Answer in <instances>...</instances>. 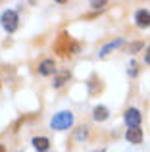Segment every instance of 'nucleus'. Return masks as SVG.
Listing matches in <instances>:
<instances>
[{
  "mask_svg": "<svg viewBox=\"0 0 150 152\" xmlns=\"http://www.w3.org/2000/svg\"><path fill=\"white\" fill-rule=\"evenodd\" d=\"M71 123H73V114L71 112H58V114L50 119V127H52V129H58V131L69 129Z\"/></svg>",
  "mask_w": 150,
  "mask_h": 152,
  "instance_id": "2",
  "label": "nucleus"
},
{
  "mask_svg": "<svg viewBox=\"0 0 150 152\" xmlns=\"http://www.w3.org/2000/svg\"><path fill=\"white\" fill-rule=\"evenodd\" d=\"M106 2H92V8H104Z\"/></svg>",
  "mask_w": 150,
  "mask_h": 152,
  "instance_id": "16",
  "label": "nucleus"
},
{
  "mask_svg": "<svg viewBox=\"0 0 150 152\" xmlns=\"http://www.w3.org/2000/svg\"><path fill=\"white\" fill-rule=\"evenodd\" d=\"M143 48V42H135V45H131V48H129V52H131V54H135L137 50H141Z\"/></svg>",
  "mask_w": 150,
  "mask_h": 152,
  "instance_id": "13",
  "label": "nucleus"
},
{
  "mask_svg": "<svg viewBox=\"0 0 150 152\" xmlns=\"http://www.w3.org/2000/svg\"><path fill=\"white\" fill-rule=\"evenodd\" d=\"M144 62H146V64H150V46H148L146 50H144Z\"/></svg>",
  "mask_w": 150,
  "mask_h": 152,
  "instance_id": "14",
  "label": "nucleus"
},
{
  "mask_svg": "<svg viewBox=\"0 0 150 152\" xmlns=\"http://www.w3.org/2000/svg\"><path fill=\"white\" fill-rule=\"evenodd\" d=\"M94 152H104V150H102V148H100V150H94Z\"/></svg>",
  "mask_w": 150,
  "mask_h": 152,
  "instance_id": "18",
  "label": "nucleus"
},
{
  "mask_svg": "<svg viewBox=\"0 0 150 152\" xmlns=\"http://www.w3.org/2000/svg\"><path fill=\"white\" fill-rule=\"evenodd\" d=\"M33 146L39 152H46V150H48V146H50V141L46 137H35L33 139Z\"/></svg>",
  "mask_w": 150,
  "mask_h": 152,
  "instance_id": "9",
  "label": "nucleus"
},
{
  "mask_svg": "<svg viewBox=\"0 0 150 152\" xmlns=\"http://www.w3.org/2000/svg\"><path fill=\"white\" fill-rule=\"evenodd\" d=\"M54 50H56L58 54H62V56H68V54L79 52V45L69 37L68 33H62L60 37H58V41L54 42Z\"/></svg>",
  "mask_w": 150,
  "mask_h": 152,
  "instance_id": "1",
  "label": "nucleus"
},
{
  "mask_svg": "<svg viewBox=\"0 0 150 152\" xmlns=\"http://www.w3.org/2000/svg\"><path fill=\"white\" fill-rule=\"evenodd\" d=\"M39 71H41L42 75H52L54 71H56V66H54V60H42L41 64H39Z\"/></svg>",
  "mask_w": 150,
  "mask_h": 152,
  "instance_id": "7",
  "label": "nucleus"
},
{
  "mask_svg": "<svg viewBox=\"0 0 150 152\" xmlns=\"http://www.w3.org/2000/svg\"><path fill=\"white\" fill-rule=\"evenodd\" d=\"M125 139H127L131 145H141V142H143V129H141V127H131V129H127Z\"/></svg>",
  "mask_w": 150,
  "mask_h": 152,
  "instance_id": "5",
  "label": "nucleus"
},
{
  "mask_svg": "<svg viewBox=\"0 0 150 152\" xmlns=\"http://www.w3.org/2000/svg\"><path fill=\"white\" fill-rule=\"evenodd\" d=\"M129 73H131V75H135V73H137V64H135V62H133V64H131V67H129Z\"/></svg>",
  "mask_w": 150,
  "mask_h": 152,
  "instance_id": "15",
  "label": "nucleus"
},
{
  "mask_svg": "<svg viewBox=\"0 0 150 152\" xmlns=\"http://www.w3.org/2000/svg\"><path fill=\"white\" fill-rule=\"evenodd\" d=\"M87 137H89V127H79V129L75 131V139H77V141H85Z\"/></svg>",
  "mask_w": 150,
  "mask_h": 152,
  "instance_id": "12",
  "label": "nucleus"
},
{
  "mask_svg": "<svg viewBox=\"0 0 150 152\" xmlns=\"http://www.w3.org/2000/svg\"><path fill=\"white\" fill-rule=\"evenodd\" d=\"M123 119H125V123L129 125V129H131V127H139V125H141V119H143V115H141L139 110H135V108H129V110L125 112Z\"/></svg>",
  "mask_w": 150,
  "mask_h": 152,
  "instance_id": "4",
  "label": "nucleus"
},
{
  "mask_svg": "<svg viewBox=\"0 0 150 152\" xmlns=\"http://www.w3.org/2000/svg\"><path fill=\"white\" fill-rule=\"evenodd\" d=\"M108 115H110V112H108V108H104V106H96V108H94V112H92L94 121H106Z\"/></svg>",
  "mask_w": 150,
  "mask_h": 152,
  "instance_id": "8",
  "label": "nucleus"
},
{
  "mask_svg": "<svg viewBox=\"0 0 150 152\" xmlns=\"http://www.w3.org/2000/svg\"><path fill=\"white\" fill-rule=\"evenodd\" d=\"M0 152H6V148H4V146H2V145H0Z\"/></svg>",
  "mask_w": 150,
  "mask_h": 152,
  "instance_id": "17",
  "label": "nucleus"
},
{
  "mask_svg": "<svg viewBox=\"0 0 150 152\" xmlns=\"http://www.w3.org/2000/svg\"><path fill=\"white\" fill-rule=\"evenodd\" d=\"M135 21H137V25L139 27H150V12L148 10H139L135 14Z\"/></svg>",
  "mask_w": 150,
  "mask_h": 152,
  "instance_id": "6",
  "label": "nucleus"
},
{
  "mask_svg": "<svg viewBox=\"0 0 150 152\" xmlns=\"http://www.w3.org/2000/svg\"><path fill=\"white\" fill-rule=\"evenodd\" d=\"M121 42H123V41H121V39H117V41H112V42H108V45H106V46H104V48H102V50H100V56H106V54H108V52H110V50H114V48H117V46H119V45H121Z\"/></svg>",
  "mask_w": 150,
  "mask_h": 152,
  "instance_id": "11",
  "label": "nucleus"
},
{
  "mask_svg": "<svg viewBox=\"0 0 150 152\" xmlns=\"http://www.w3.org/2000/svg\"><path fill=\"white\" fill-rule=\"evenodd\" d=\"M0 21H2V27L8 31V33H14V31L17 29V25H19V18H17V14H15L14 10L2 12V18H0Z\"/></svg>",
  "mask_w": 150,
  "mask_h": 152,
  "instance_id": "3",
  "label": "nucleus"
},
{
  "mask_svg": "<svg viewBox=\"0 0 150 152\" xmlns=\"http://www.w3.org/2000/svg\"><path fill=\"white\" fill-rule=\"evenodd\" d=\"M69 71H62V73H58V75H54V81H52V87H56V89H60L64 83H68L69 81Z\"/></svg>",
  "mask_w": 150,
  "mask_h": 152,
  "instance_id": "10",
  "label": "nucleus"
}]
</instances>
